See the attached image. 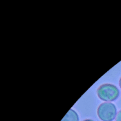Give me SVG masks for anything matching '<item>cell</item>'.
Returning <instances> with one entry per match:
<instances>
[{
	"mask_svg": "<svg viewBox=\"0 0 121 121\" xmlns=\"http://www.w3.org/2000/svg\"><path fill=\"white\" fill-rule=\"evenodd\" d=\"M83 121H93V120H91V119H86V120H85Z\"/></svg>",
	"mask_w": 121,
	"mask_h": 121,
	"instance_id": "obj_5",
	"label": "cell"
},
{
	"mask_svg": "<svg viewBox=\"0 0 121 121\" xmlns=\"http://www.w3.org/2000/svg\"><path fill=\"white\" fill-rule=\"evenodd\" d=\"M79 116L76 111L70 109L61 121H79Z\"/></svg>",
	"mask_w": 121,
	"mask_h": 121,
	"instance_id": "obj_3",
	"label": "cell"
},
{
	"mask_svg": "<svg viewBox=\"0 0 121 121\" xmlns=\"http://www.w3.org/2000/svg\"><path fill=\"white\" fill-rule=\"evenodd\" d=\"M116 121H121V111L118 112V115L116 118Z\"/></svg>",
	"mask_w": 121,
	"mask_h": 121,
	"instance_id": "obj_4",
	"label": "cell"
},
{
	"mask_svg": "<svg viewBox=\"0 0 121 121\" xmlns=\"http://www.w3.org/2000/svg\"><path fill=\"white\" fill-rule=\"evenodd\" d=\"M98 97L101 100L106 102L115 100L119 95V89L112 84H104L98 89Z\"/></svg>",
	"mask_w": 121,
	"mask_h": 121,
	"instance_id": "obj_1",
	"label": "cell"
},
{
	"mask_svg": "<svg viewBox=\"0 0 121 121\" xmlns=\"http://www.w3.org/2000/svg\"><path fill=\"white\" fill-rule=\"evenodd\" d=\"M98 115L103 121H112L117 115V108L112 103H103L99 106Z\"/></svg>",
	"mask_w": 121,
	"mask_h": 121,
	"instance_id": "obj_2",
	"label": "cell"
},
{
	"mask_svg": "<svg viewBox=\"0 0 121 121\" xmlns=\"http://www.w3.org/2000/svg\"><path fill=\"white\" fill-rule=\"evenodd\" d=\"M119 85H120V87H121V78L120 80H119Z\"/></svg>",
	"mask_w": 121,
	"mask_h": 121,
	"instance_id": "obj_6",
	"label": "cell"
}]
</instances>
